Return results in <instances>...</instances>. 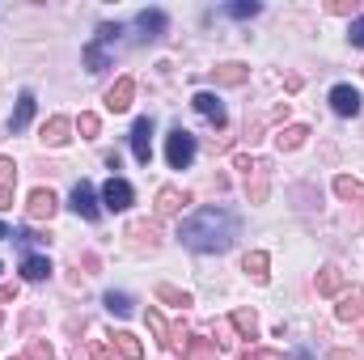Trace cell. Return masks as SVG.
<instances>
[{"mask_svg":"<svg viewBox=\"0 0 364 360\" xmlns=\"http://www.w3.org/2000/svg\"><path fill=\"white\" fill-rule=\"evenodd\" d=\"M335 195H339V199H356V203H364V182L352 179V174H339V179H335Z\"/></svg>","mask_w":364,"mask_h":360,"instance_id":"obj_26","label":"cell"},{"mask_svg":"<svg viewBox=\"0 0 364 360\" xmlns=\"http://www.w3.org/2000/svg\"><path fill=\"white\" fill-rule=\"evenodd\" d=\"M0 238H9V229H4V221H0Z\"/></svg>","mask_w":364,"mask_h":360,"instance_id":"obj_39","label":"cell"},{"mask_svg":"<svg viewBox=\"0 0 364 360\" xmlns=\"http://www.w3.org/2000/svg\"><path fill=\"white\" fill-rule=\"evenodd\" d=\"M229 322H233V331H237L242 339H255V335H259V314H255V309H246V305H242V309H233V318H229Z\"/></svg>","mask_w":364,"mask_h":360,"instance_id":"obj_19","label":"cell"},{"mask_svg":"<svg viewBox=\"0 0 364 360\" xmlns=\"http://www.w3.org/2000/svg\"><path fill=\"white\" fill-rule=\"evenodd\" d=\"M237 170H246V191H250V203H263V199H267V174H272V166H267V162L237 157Z\"/></svg>","mask_w":364,"mask_h":360,"instance_id":"obj_3","label":"cell"},{"mask_svg":"<svg viewBox=\"0 0 364 360\" xmlns=\"http://www.w3.org/2000/svg\"><path fill=\"white\" fill-rule=\"evenodd\" d=\"M335 314H339V322H360L364 318V288H343L339 292V305H335Z\"/></svg>","mask_w":364,"mask_h":360,"instance_id":"obj_6","label":"cell"},{"mask_svg":"<svg viewBox=\"0 0 364 360\" xmlns=\"http://www.w3.org/2000/svg\"><path fill=\"white\" fill-rule=\"evenodd\" d=\"M318 292H322V297H335V292H343V271L335 268V263H326V268L318 271Z\"/></svg>","mask_w":364,"mask_h":360,"instance_id":"obj_20","label":"cell"},{"mask_svg":"<svg viewBox=\"0 0 364 360\" xmlns=\"http://www.w3.org/2000/svg\"><path fill=\"white\" fill-rule=\"evenodd\" d=\"M26 360H55V348H51L47 339H30V348H26Z\"/></svg>","mask_w":364,"mask_h":360,"instance_id":"obj_32","label":"cell"},{"mask_svg":"<svg viewBox=\"0 0 364 360\" xmlns=\"http://www.w3.org/2000/svg\"><path fill=\"white\" fill-rule=\"evenodd\" d=\"M144 322H149V331L157 335V348H166V352H174V344H170V327H166V318H161L157 309H149V314H144Z\"/></svg>","mask_w":364,"mask_h":360,"instance_id":"obj_27","label":"cell"},{"mask_svg":"<svg viewBox=\"0 0 364 360\" xmlns=\"http://www.w3.org/2000/svg\"><path fill=\"white\" fill-rule=\"evenodd\" d=\"M0 327H4V318H0Z\"/></svg>","mask_w":364,"mask_h":360,"instance_id":"obj_40","label":"cell"},{"mask_svg":"<svg viewBox=\"0 0 364 360\" xmlns=\"http://www.w3.org/2000/svg\"><path fill=\"white\" fill-rule=\"evenodd\" d=\"M55 208H60V199H55L47 186L30 191V199H26V216H30V221H51V216H55Z\"/></svg>","mask_w":364,"mask_h":360,"instance_id":"obj_5","label":"cell"},{"mask_svg":"<svg viewBox=\"0 0 364 360\" xmlns=\"http://www.w3.org/2000/svg\"><path fill=\"white\" fill-rule=\"evenodd\" d=\"M331 110L343 115V119L356 115V110H360V93L352 90V85H335V90H331Z\"/></svg>","mask_w":364,"mask_h":360,"instance_id":"obj_15","label":"cell"},{"mask_svg":"<svg viewBox=\"0 0 364 360\" xmlns=\"http://www.w3.org/2000/svg\"><path fill=\"white\" fill-rule=\"evenodd\" d=\"M73 212L77 216H85V221H97V212H102V203H97V191H93V182H77L73 186Z\"/></svg>","mask_w":364,"mask_h":360,"instance_id":"obj_4","label":"cell"},{"mask_svg":"<svg viewBox=\"0 0 364 360\" xmlns=\"http://www.w3.org/2000/svg\"><path fill=\"white\" fill-rule=\"evenodd\" d=\"M0 301H17V284H0Z\"/></svg>","mask_w":364,"mask_h":360,"instance_id":"obj_38","label":"cell"},{"mask_svg":"<svg viewBox=\"0 0 364 360\" xmlns=\"http://www.w3.org/2000/svg\"><path fill=\"white\" fill-rule=\"evenodd\" d=\"M182 356H186V360H216V344H212V339H203V335H191V339H186V348H182Z\"/></svg>","mask_w":364,"mask_h":360,"instance_id":"obj_24","label":"cell"},{"mask_svg":"<svg viewBox=\"0 0 364 360\" xmlns=\"http://www.w3.org/2000/svg\"><path fill=\"white\" fill-rule=\"evenodd\" d=\"M166 162H170L174 170H186V166L195 162V136H191L186 127H174V132H170V140H166Z\"/></svg>","mask_w":364,"mask_h":360,"instance_id":"obj_2","label":"cell"},{"mask_svg":"<svg viewBox=\"0 0 364 360\" xmlns=\"http://www.w3.org/2000/svg\"><path fill=\"white\" fill-rule=\"evenodd\" d=\"M93 360H114V348L102 344V339H93Z\"/></svg>","mask_w":364,"mask_h":360,"instance_id":"obj_35","label":"cell"},{"mask_svg":"<svg viewBox=\"0 0 364 360\" xmlns=\"http://www.w3.org/2000/svg\"><path fill=\"white\" fill-rule=\"evenodd\" d=\"M233 233H237V225H233V216L229 212H220V208H199L195 216H186L182 221V246H191V250H199V255H225L229 246H233Z\"/></svg>","mask_w":364,"mask_h":360,"instance_id":"obj_1","label":"cell"},{"mask_svg":"<svg viewBox=\"0 0 364 360\" xmlns=\"http://www.w3.org/2000/svg\"><path fill=\"white\" fill-rule=\"evenodd\" d=\"M30 119H34V93H21V97H17L13 119H9V127H13V132H26V127H30Z\"/></svg>","mask_w":364,"mask_h":360,"instance_id":"obj_22","label":"cell"},{"mask_svg":"<svg viewBox=\"0 0 364 360\" xmlns=\"http://www.w3.org/2000/svg\"><path fill=\"white\" fill-rule=\"evenodd\" d=\"M68 140H73V119H68V115H51V119L43 123V144L60 149V144H68Z\"/></svg>","mask_w":364,"mask_h":360,"instance_id":"obj_9","label":"cell"},{"mask_svg":"<svg viewBox=\"0 0 364 360\" xmlns=\"http://www.w3.org/2000/svg\"><path fill=\"white\" fill-rule=\"evenodd\" d=\"M114 352H119L123 360H140L144 356V344H140L132 331H119V335H114Z\"/></svg>","mask_w":364,"mask_h":360,"instance_id":"obj_25","label":"cell"},{"mask_svg":"<svg viewBox=\"0 0 364 360\" xmlns=\"http://www.w3.org/2000/svg\"><path fill=\"white\" fill-rule=\"evenodd\" d=\"M237 360H284V352H275V348H250V352H242Z\"/></svg>","mask_w":364,"mask_h":360,"instance_id":"obj_34","label":"cell"},{"mask_svg":"<svg viewBox=\"0 0 364 360\" xmlns=\"http://www.w3.org/2000/svg\"><path fill=\"white\" fill-rule=\"evenodd\" d=\"M127 238H132L136 250H157V246H161V229H157L153 221H136V225H127Z\"/></svg>","mask_w":364,"mask_h":360,"instance_id":"obj_10","label":"cell"},{"mask_svg":"<svg viewBox=\"0 0 364 360\" xmlns=\"http://www.w3.org/2000/svg\"><path fill=\"white\" fill-rule=\"evenodd\" d=\"M132 153H136L140 166H149V157H153V119H136V127H132Z\"/></svg>","mask_w":364,"mask_h":360,"instance_id":"obj_7","label":"cell"},{"mask_svg":"<svg viewBox=\"0 0 364 360\" xmlns=\"http://www.w3.org/2000/svg\"><path fill=\"white\" fill-rule=\"evenodd\" d=\"M326 9H331V13H356V0H331Z\"/></svg>","mask_w":364,"mask_h":360,"instance_id":"obj_36","label":"cell"},{"mask_svg":"<svg viewBox=\"0 0 364 360\" xmlns=\"http://www.w3.org/2000/svg\"><path fill=\"white\" fill-rule=\"evenodd\" d=\"M305 140H309V127H305V123H292V127H279V132H275V149H279V153H292V149H301Z\"/></svg>","mask_w":364,"mask_h":360,"instance_id":"obj_17","label":"cell"},{"mask_svg":"<svg viewBox=\"0 0 364 360\" xmlns=\"http://www.w3.org/2000/svg\"><path fill=\"white\" fill-rule=\"evenodd\" d=\"M191 106H195L212 127H225V106H220V97H216V93H208V90L195 93V97H191Z\"/></svg>","mask_w":364,"mask_h":360,"instance_id":"obj_12","label":"cell"},{"mask_svg":"<svg viewBox=\"0 0 364 360\" xmlns=\"http://www.w3.org/2000/svg\"><path fill=\"white\" fill-rule=\"evenodd\" d=\"M51 275V259L47 255H26L21 259V280H47Z\"/></svg>","mask_w":364,"mask_h":360,"instance_id":"obj_23","label":"cell"},{"mask_svg":"<svg viewBox=\"0 0 364 360\" xmlns=\"http://www.w3.org/2000/svg\"><path fill=\"white\" fill-rule=\"evenodd\" d=\"M136 26L144 30V38H161V30H166V13H161V9H144V13L136 17Z\"/></svg>","mask_w":364,"mask_h":360,"instance_id":"obj_21","label":"cell"},{"mask_svg":"<svg viewBox=\"0 0 364 360\" xmlns=\"http://www.w3.org/2000/svg\"><path fill=\"white\" fill-rule=\"evenodd\" d=\"M348 34H352V47H364V17H360V21H352V30H348Z\"/></svg>","mask_w":364,"mask_h":360,"instance_id":"obj_37","label":"cell"},{"mask_svg":"<svg viewBox=\"0 0 364 360\" xmlns=\"http://www.w3.org/2000/svg\"><path fill=\"white\" fill-rule=\"evenodd\" d=\"M255 13H259L255 0H233V4H229V17H242V21H246V17H255Z\"/></svg>","mask_w":364,"mask_h":360,"instance_id":"obj_33","label":"cell"},{"mask_svg":"<svg viewBox=\"0 0 364 360\" xmlns=\"http://www.w3.org/2000/svg\"><path fill=\"white\" fill-rule=\"evenodd\" d=\"M157 297H161L166 305H178V309L191 305V292H182V288H174V284H157Z\"/></svg>","mask_w":364,"mask_h":360,"instance_id":"obj_29","label":"cell"},{"mask_svg":"<svg viewBox=\"0 0 364 360\" xmlns=\"http://www.w3.org/2000/svg\"><path fill=\"white\" fill-rule=\"evenodd\" d=\"M13 186H17V166L13 157H0V212L13 208Z\"/></svg>","mask_w":364,"mask_h":360,"instance_id":"obj_16","label":"cell"},{"mask_svg":"<svg viewBox=\"0 0 364 360\" xmlns=\"http://www.w3.org/2000/svg\"><path fill=\"white\" fill-rule=\"evenodd\" d=\"M106 309L119 314V318H127V314H132V297H127V292H106Z\"/></svg>","mask_w":364,"mask_h":360,"instance_id":"obj_30","label":"cell"},{"mask_svg":"<svg viewBox=\"0 0 364 360\" xmlns=\"http://www.w3.org/2000/svg\"><path fill=\"white\" fill-rule=\"evenodd\" d=\"M85 64H90V73H106V68H110V60H106V43H102V38H93L90 47H85Z\"/></svg>","mask_w":364,"mask_h":360,"instance_id":"obj_28","label":"cell"},{"mask_svg":"<svg viewBox=\"0 0 364 360\" xmlns=\"http://www.w3.org/2000/svg\"><path fill=\"white\" fill-rule=\"evenodd\" d=\"M132 182H123V179H110L106 186H102V203L110 208V212H123V208H132Z\"/></svg>","mask_w":364,"mask_h":360,"instance_id":"obj_8","label":"cell"},{"mask_svg":"<svg viewBox=\"0 0 364 360\" xmlns=\"http://www.w3.org/2000/svg\"><path fill=\"white\" fill-rule=\"evenodd\" d=\"M77 132H81V140H93V136L102 132V119H97V115H90V110H85V115L77 119Z\"/></svg>","mask_w":364,"mask_h":360,"instance_id":"obj_31","label":"cell"},{"mask_svg":"<svg viewBox=\"0 0 364 360\" xmlns=\"http://www.w3.org/2000/svg\"><path fill=\"white\" fill-rule=\"evenodd\" d=\"M186 203H191V195H186V191H178V186H161L153 208H157V216H178Z\"/></svg>","mask_w":364,"mask_h":360,"instance_id":"obj_11","label":"cell"},{"mask_svg":"<svg viewBox=\"0 0 364 360\" xmlns=\"http://www.w3.org/2000/svg\"><path fill=\"white\" fill-rule=\"evenodd\" d=\"M267 268H272V259H267L263 250H250V255L242 259V271H246V275H250L255 284H267V275H272Z\"/></svg>","mask_w":364,"mask_h":360,"instance_id":"obj_18","label":"cell"},{"mask_svg":"<svg viewBox=\"0 0 364 360\" xmlns=\"http://www.w3.org/2000/svg\"><path fill=\"white\" fill-rule=\"evenodd\" d=\"M212 81H216V85H246V81H250V64H237V60L216 64V68H212Z\"/></svg>","mask_w":364,"mask_h":360,"instance_id":"obj_13","label":"cell"},{"mask_svg":"<svg viewBox=\"0 0 364 360\" xmlns=\"http://www.w3.org/2000/svg\"><path fill=\"white\" fill-rule=\"evenodd\" d=\"M132 97H136V81H132V77H119V81L106 90V106L119 115V110H127V106H132Z\"/></svg>","mask_w":364,"mask_h":360,"instance_id":"obj_14","label":"cell"}]
</instances>
